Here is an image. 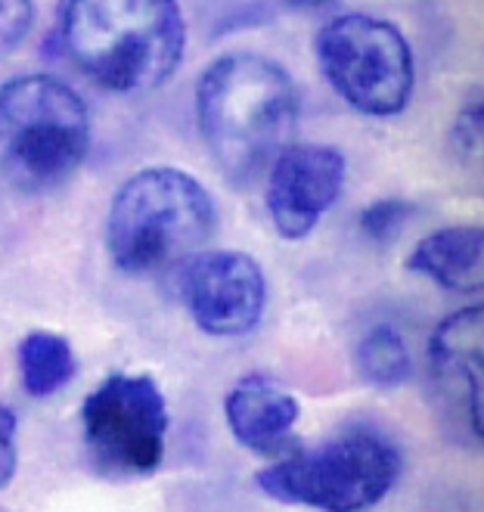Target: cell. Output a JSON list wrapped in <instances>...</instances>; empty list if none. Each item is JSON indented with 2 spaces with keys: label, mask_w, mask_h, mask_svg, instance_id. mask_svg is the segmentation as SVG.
I'll use <instances>...</instances> for the list:
<instances>
[{
  "label": "cell",
  "mask_w": 484,
  "mask_h": 512,
  "mask_svg": "<svg viewBox=\"0 0 484 512\" xmlns=\"http://www.w3.org/2000/svg\"><path fill=\"white\" fill-rule=\"evenodd\" d=\"M298 87L258 53L215 59L196 84V122L215 165L233 184H252L295 137Z\"/></svg>",
  "instance_id": "1"
},
{
  "label": "cell",
  "mask_w": 484,
  "mask_h": 512,
  "mask_svg": "<svg viewBox=\"0 0 484 512\" xmlns=\"http://www.w3.org/2000/svg\"><path fill=\"white\" fill-rule=\"evenodd\" d=\"M59 50L112 94H146L184 63L187 22L177 0H66Z\"/></svg>",
  "instance_id": "2"
},
{
  "label": "cell",
  "mask_w": 484,
  "mask_h": 512,
  "mask_svg": "<svg viewBox=\"0 0 484 512\" xmlns=\"http://www.w3.org/2000/svg\"><path fill=\"white\" fill-rule=\"evenodd\" d=\"M215 224V199L190 171L153 165L112 196L106 249L121 274H162L202 252Z\"/></svg>",
  "instance_id": "3"
},
{
  "label": "cell",
  "mask_w": 484,
  "mask_h": 512,
  "mask_svg": "<svg viewBox=\"0 0 484 512\" xmlns=\"http://www.w3.org/2000/svg\"><path fill=\"white\" fill-rule=\"evenodd\" d=\"M90 112L53 75H22L0 87V193L41 196L84 165Z\"/></svg>",
  "instance_id": "4"
},
{
  "label": "cell",
  "mask_w": 484,
  "mask_h": 512,
  "mask_svg": "<svg viewBox=\"0 0 484 512\" xmlns=\"http://www.w3.org/2000/svg\"><path fill=\"white\" fill-rule=\"evenodd\" d=\"M401 450L382 432L351 429L317 447L292 450L258 472V488L277 503L317 512H370L395 488Z\"/></svg>",
  "instance_id": "5"
},
{
  "label": "cell",
  "mask_w": 484,
  "mask_h": 512,
  "mask_svg": "<svg viewBox=\"0 0 484 512\" xmlns=\"http://www.w3.org/2000/svg\"><path fill=\"white\" fill-rule=\"evenodd\" d=\"M314 50L329 87L360 115L391 118L407 109L416 63L395 22L367 13L339 16L317 32Z\"/></svg>",
  "instance_id": "6"
},
{
  "label": "cell",
  "mask_w": 484,
  "mask_h": 512,
  "mask_svg": "<svg viewBox=\"0 0 484 512\" xmlns=\"http://www.w3.org/2000/svg\"><path fill=\"white\" fill-rule=\"evenodd\" d=\"M87 457L100 475L143 478L165 460L168 407L153 376L112 373L81 407Z\"/></svg>",
  "instance_id": "7"
},
{
  "label": "cell",
  "mask_w": 484,
  "mask_h": 512,
  "mask_svg": "<svg viewBox=\"0 0 484 512\" xmlns=\"http://www.w3.org/2000/svg\"><path fill=\"white\" fill-rule=\"evenodd\" d=\"M174 270L180 298L202 333L242 336L258 326L267 305V280L252 255L202 249Z\"/></svg>",
  "instance_id": "8"
},
{
  "label": "cell",
  "mask_w": 484,
  "mask_h": 512,
  "mask_svg": "<svg viewBox=\"0 0 484 512\" xmlns=\"http://www.w3.org/2000/svg\"><path fill=\"white\" fill-rule=\"evenodd\" d=\"M432 398L450 432L481 444L484 398V311L463 308L447 317L429 345Z\"/></svg>",
  "instance_id": "9"
},
{
  "label": "cell",
  "mask_w": 484,
  "mask_h": 512,
  "mask_svg": "<svg viewBox=\"0 0 484 512\" xmlns=\"http://www.w3.org/2000/svg\"><path fill=\"white\" fill-rule=\"evenodd\" d=\"M348 162L336 146L289 143L267 168V212L286 239H305L345 190Z\"/></svg>",
  "instance_id": "10"
},
{
  "label": "cell",
  "mask_w": 484,
  "mask_h": 512,
  "mask_svg": "<svg viewBox=\"0 0 484 512\" xmlns=\"http://www.w3.org/2000/svg\"><path fill=\"white\" fill-rule=\"evenodd\" d=\"M227 426L233 438L255 454L283 450L292 426L298 423V401L289 388L267 376L239 379L227 395Z\"/></svg>",
  "instance_id": "11"
},
{
  "label": "cell",
  "mask_w": 484,
  "mask_h": 512,
  "mask_svg": "<svg viewBox=\"0 0 484 512\" xmlns=\"http://www.w3.org/2000/svg\"><path fill=\"white\" fill-rule=\"evenodd\" d=\"M407 267L444 289L478 292L484 283V230L478 224L435 230L410 252Z\"/></svg>",
  "instance_id": "12"
},
{
  "label": "cell",
  "mask_w": 484,
  "mask_h": 512,
  "mask_svg": "<svg viewBox=\"0 0 484 512\" xmlns=\"http://www.w3.org/2000/svg\"><path fill=\"white\" fill-rule=\"evenodd\" d=\"M78 370L72 345L56 333H32L19 345V373L32 398H50L63 391Z\"/></svg>",
  "instance_id": "13"
},
{
  "label": "cell",
  "mask_w": 484,
  "mask_h": 512,
  "mask_svg": "<svg viewBox=\"0 0 484 512\" xmlns=\"http://www.w3.org/2000/svg\"><path fill=\"white\" fill-rule=\"evenodd\" d=\"M357 373L370 385L379 388H395L404 385L413 373V357L404 342V336L391 326H379L373 333L363 336L354 354Z\"/></svg>",
  "instance_id": "14"
},
{
  "label": "cell",
  "mask_w": 484,
  "mask_h": 512,
  "mask_svg": "<svg viewBox=\"0 0 484 512\" xmlns=\"http://www.w3.org/2000/svg\"><path fill=\"white\" fill-rule=\"evenodd\" d=\"M35 25V0H0V53L16 50Z\"/></svg>",
  "instance_id": "15"
},
{
  "label": "cell",
  "mask_w": 484,
  "mask_h": 512,
  "mask_svg": "<svg viewBox=\"0 0 484 512\" xmlns=\"http://www.w3.org/2000/svg\"><path fill=\"white\" fill-rule=\"evenodd\" d=\"M407 215H410L407 202H401V199H382V202H373L367 212H363L360 227H363V233H367V236H373V239H379V243H382V239L395 236L404 227Z\"/></svg>",
  "instance_id": "16"
},
{
  "label": "cell",
  "mask_w": 484,
  "mask_h": 512,
  "mask_svg": "<svg viewBox=\"0 0 484 512\" xmlns=\"http://www.w3.org/2000/svg\"><path fill=\"white\" fill-rule=\"evenodd\" d=\"M19 466V450H16V413L0 404V491H4Z\"/></svg>",
  "instance_id": "17"
},
{
  "label": "cell",
  "mask_w": 484,
  "mask_h": 512,
  "mask_svg": "<svg viewBox=\"0 0 484 512\" xmlns=\"http://www.w3.org/2000/svg\"><path fill=\"white\" fill-rule=\"evenodd\" d=\"M453 137L460 140L463 153H478V146H481V103H469L463 109V115L457 118V128H453Z\"/></svg>",
  "instance_id": "18"
},
{
  "label": "cell",
  "mask_w": 484,
  "mask_h": 512,
  "mask_svg": "<svg viewBox=\"0 0 484 512\" xmlns=\"http://www.w3.org/2000/svg\"><path fill=\"white\" fill-rule=\"evenodd\" d=\"M289 4H295V7H311V10H317V7H329L332 0H289Z\"/></svg>",
  "instance_id": "19"
}]
</instances>
